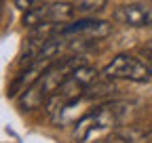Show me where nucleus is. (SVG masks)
Instances as JSON below:
<instances>
[{"label": "nucleus", "mask_w": 152, "mask_h": 143, "mask_svg": "<svg viewBox=\"0 0 152 143\" xmlns=\"http://www.w3.org/2000/svg\"><path fill=\"white\" fill-rule=\"evenodd\" d=\"M78 65H83L78 61V57H66V59L53 61L42 72V76L19 97V105H21L23 110H36V107H40L42 103H49V99L59 91V86L68 80V76Z\"/></svg>", "instance_id": "1"}, {"label": "nucleus", "mask_w": 152, "mask_h": 143, "mask_svg": "<svg viewBox=\"0 0 152 143\" xmlns=\"http://www.w3.org/2000/svg\"><path fill=\"white\" fill-rule=\"evenodd\" d=\"M15 4H17L19 11L28 13V11H32V9H38V6L42 4V0H15Z\"/></svg>", "instance_id": "8"}, {"label": "nucleus", "mask_w": 152, "mask_h": 143, "mask_svg": "<svg viewBox=\"0 0 152 143\" xmlns=\"http://www.w3.org/2000/svg\"><path fill=\"white\" fill-rule=\"evenodd\" d=\"M114 21L121 25H129V27H144V25H152V6L142 4V2H131V4H123L112 13Z\"/></svg>", "instance_id": "6"}, {"label": "nucleus", "mask_w": 152, "mask_h": 143, "mask_svg": "<svg viewBox=\"0 0 152 143\" xmlns=\"http://www.w3.org/2000/svg\"><path fill=\"white\" fill-rule=\"evenodd\" d=\"M148 67H150V72H152V57H148Z\"/></svg>", "instance_id": "9"}, {"label": "nucleus", "mask_w": 152, "mask_h": 143, "mask_svg": "<svg viewBox=\"0 0 152 143\" xmlns=\"http://www.w3.org/2000/svg\"><path fill=\"white\" fill-rule=\"evenodd\" d=\"M74 9L76 13H83V15H91V13H99L106 9L108 0H74Z\"/></svg>", "instance_id": "7"}, {"label": "nucleus", "mask_w": 152, "mask_h": 143, "mask_svg": "<svg viewBox=\"0 0 152 143\" xmlns=\"http://www.w3.org/2000/svg\"><path fill=\"white\" fill-rule=\"evenodd\" d=\"M127 112V103L123 101H112V103H104L99 107L91 110L89 114H85L74 126V139L85 141L89 135H93L95 131L102 129H112L123 120Z\"/></svg>", "instance_id": "2"}, {"label": "nucleus", "mask_w": 152, "mask_h": 143, "mask_svg": "<svg viewBox=\"0 0 152 143\" xmlns=\"http://www.w3.org/2000/svg\"><path fill=\"white\" fill-rule=\"evenodd\" d=\"M76 9L70 2H51L40 4L38 9H32L23 13V25L26 27H38L45 23H66L74 17Z\"/></svg>", "instance_id": "4"}, {"label": "nucleus", "mask_w": 152, "mask_h": 143, "mask_svg": "<svg viewBox=\"0 0 152 143\" xmlns=\"http://www.w3.org/2000/svg\"><path fill=\"white\" fill-rule=\"evenodd\" d=\"M102 76L106 80H133V82H148L152 72L146 61H140L131 55H116L104 69Z\"/></svg>", "instance_id": "3"}, {"label": "nucleus", "mask_w": 152, "mask_h": 143, "mask_svg": "<svg viewBox=\"0 0 152 143\" xmlns=\"http://www.w3.org/2000/svg\"><path fill=\"white\" fill-rule=\"evenodd\" d=\"M112 32V25L108 21H99V19H80L76 23H61L57 38H72V40H97V38H106Z\"/></svg>", "instance_id": "5"}]
</instances>
